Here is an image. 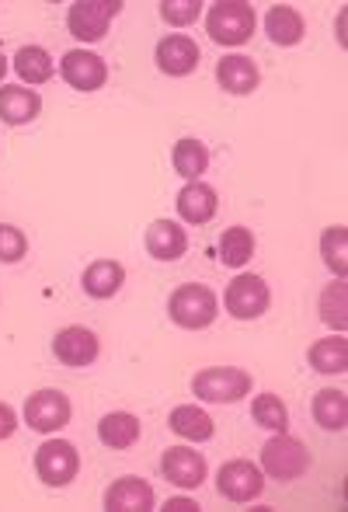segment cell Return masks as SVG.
Returning <instances> with one entry per match:
<instances>
[{"label": "cell", "mask_w": 348, "mask_h": 512, "mask_svg": "<svg viewBox=\"0 0 348 512\" xmlns=\"http://www.w3.org/2000/svg\"><path fill=\"white\" fill-rule=\"evenodd\" d=\"M251 415H255V422L261 429H272V432H286V425H289V411L282 405V398H275V394H261V398H255Z\"/></svg>", "instance_id": "obj_29"}, {"label": "cell", "mask_w": 348, "mask_h": 512, "mask_svg": "<svg viewBox=\"0 0 348 512\" xmlns=\"http://www.w3.org/2000/svg\"><path fill=\"white\" fill-rule=\"evenodd\" d=\"M216 81H220V88L230 91V95H251V91L258 88L261 74L251 56L234 53V56H223V60L216 63Z\"/></svg>", "instance_id": "obj_16"}, {"label": "cell", "mask_w": 348, "mask_h": 512, "mask_svg": "<svg viewBox=\"0 0 348 512\" xmlns=\"http://www.w3.org/2000/svg\"><path fill=\"white\" fill-rule=\"evenodd\" d=\"M216 310H220V304H216V293L209 290V286H202V283L178 286V290L171 293V300H168L171 321L178 324V328H185V331L209 328V324L216 321Z\"/></svg>", "instance_id": "obj_2"}, {"label": "cell", "mask_w": 348, "mask_h": 512, "mask_svg": "<svg viewBox=\"0 0 348 512\" xmlns=\"http://www.w3.org/2000/svg\"><path fill=\"white\" fill-rule=\"evenodd\" d=\"M171 164H174V171L185 178V182H199V175H206V168H209L206 143L195 140V136L178 140V143H174V150H171Z\"/></svg>", "instance_id": "obj_22"}, {"label": "cell", "mask_w": 348, "mask_h": 512, "mask_svg": "<svg viewBox=\"0 0 348 512\" xmlns=\"http://www.w3.org/2000/svg\"><path fill=\"white\" fill-rule=\"evenodd\" d=\"M157 67L168 77H188L199 67V46L188 35H164L157 42Z\"/></svg>", "instance_id": "obj_13"}, {"label": "cell", "mask_w": 348, "mask_h": 512, "mask_svg": "<svg viewBox=\"0 0 348 512\" xmlns=\"http://www.w3.org/2000/svg\"><path fill=\"white\" fill-rule=\"evenodd\" d=\"M178 216L185 223H209L216 216V209H220V196H216V189L213 185H206V182H188L185 189L178 192Z\"/></svg>", "instance_id": "obj_14"}, {"label": "cell", "mask_w": 348, "mask_h": 512, "mask_svg": "<svg viewBox=\"0 0 348 512\" xmlns=\"http://www.w3.org/2000/svg\"><path fill=\"white\" fill-rule=\"evenodd\" d=\"M314 422L328 432H342L348 422V401L345 391H335V387H324L314 398Z\"/></svg>", "instance_id": "obj_26"}, {"label": "cell", "mask_w": 348, "mask_h": 512, "mask_svg": "<svg viewBox=\"0 0 348 512\" xmlns=\"http://www.w3.org/2000/svg\"><path fill=\"white\" fill-rule=\"evenodd\" d=\"M206 457L195 450H188V446H168L161 457V474L171 481L174 488H185V492H192V488H199L202 481H206Z\"/></svg>", "instance_id": "obj_11"}, {"label": "cell", "mask_w": 348, "mask_h": 512, "mask_svg": "<svg viewBox=\"0 0 348 512\" xmlns=\"http://www.w3.org/2000/svg\"><path fill=\"white\" fill-rule=\"evenodd\" d=\"M168 512H192V509H199L192 499H168V506H164Z\"/></svg>", "instance_id": "obj_34"}, {"label": "cell", "mask_w": 348, "mask_h": 512, "mask_svg": "<svg viewBox=\"0 0 348 512\" xmlns=\"http://www.w3.org/2000/svg\"><path fill=\"white\" fill-rule=\"evenodd\" d=\"M122 11V0H77L67 11V28L74 39L81 42H98L105 39L112 18Z\"/></svg>", "instance_id": "obj_6"}, {"label": "cell", "mask_w": 348, "mask_h": 512, "mask_svg": "<svg viewBox=\"0 0 348 512\" xmlns=\"http://www.w3.org/2000/svg\"><path fill=\"white\" fill-rule=\"evenodd\" d=\"M255 7L244 0H220L209 7L206 14V32L220 46H244L255 35Z\"/></svg>", "instance_id": "obj_1"}, {"label": "cell", "mask_w": 348, "mask_h": 512, "mask_svg": "<svg viewBox=\"0 0 348 512\" xmlns=\"http://www.w3.org/2000/svg\"><path fill=\"white\" fill-rule=\"evenodd\" d=\"M223 304H227V310L237 321H258L268 310V304H272V297H268L265 279L251 276V272H241V276H234V283L227 286Z\"/></svg>", "instance_id": "obj_8"}, {"label": "cell", "mask_w": 348, "mask_h": 512, "mask_svg": "<svg viewBox=\"0 0 348 512\" xmlns=\"http://www.w3.org/2000/svg\"><path fill=\"white\" fill-rule=\"evenodd\" d=\"M171 429L178 432L181 439H188V443H206V439H213L216 425L202 408L181 405V408L171 411Z\"/></svg>", "instance_id": "obj_24"}, {"label": "cell", "mask_w": 348, "mask_h": 512, "mask_svg": "<svg viewBox=\"0 0 348 512\" xmlns=\"http://www.w3.org/2000/svg\"><path fill=\"white\" fill-rule=\"evenodd\" d=\"M98 349V335L91 328H81V324H70V328L56 331L53 338V356L63 366H91L98 359Z\"/></svg>", "instance_id": "obj_12"}, {"label": "cell", "mask_w": 348, "mask_h": 512, "mask_svg": "<svg viewBox=\"0 0 348 512\" xmlns=\"http://www.w3.org/2000/svg\"><path fill=\"white\" fill-rule=\"evenodd\" d=\"M11 63H14V70H18V77L25 84H46L49 77L56 74L53 56H49L42 46H21L18 53H14Z\"/></svg>", "instance_id": "obj_23"}, {"label": "cell", "mask_w": 348, "mask_h": 512, "mask_svg": "<svg viewBox=\"0 0 348 512\" xmlns=\"http://www.w3.org/2000/svg\"><path fill=\"white\" fill-rule=\"evenodd\" d=\"M14 429H18V415H14L11 405H4V401H0V439H11Z\"/></svg>", "instance_id": "obj_33"}, {"label": "cell", "mask_w": 348, "mask_h": 512, "mask_svg": "<svg viewBox=\"0 0 348 512\" xmlns=\"http://www.w3.org/2000/svg\"><path fill=\"white\" fill-rule=\"evenodd\" d=\"M255 255V234L248 227H230L220 237V262L230 269H244Z\"/></svg>", "instance_id": "obj_27"}, {"label": "cell", "mask_w": 348, "mask_h": 512, "mask_svg": "<svg viewBox=\"0 0 348 512\" xmlns=\"http://www.w3.org/2000/svg\"><path fill=\"white\" fill-rule=\"evenodd\" d=\"M105 509L112 512H147L154 509V488L143 478H119L112 488L105 492Z\"/></svg>", "instance_id": "obj_15"}, {"label": "cell", "mask_w": 348, "mask_h": 512, "mask_svg": "<svg viewBox=\"0 0 348 512\" xmlns=\"http://www.w3.org/2000/svg\"><path fill=\"white\" fill-rule=\"evenodd\" d=\"M98 439L108 450H129L140 439V418L129 411H112L98 422Z\"/></svg>", "instance_id": "obj_21"}, {"label": "cell", "mask_w": 348, "mask_h": 512, "mask_svg": "<svg viewBox=\"0 0 348 512\" xmlns=\"http://www.w3.org/2000/svg\"><path fill=\"white\" fill-rule=\"evenodd\" d=\"M216 492H220L223 499L244 506V502L258 499V495L265 492V474H261V467L251 464V460H230V464H223L220 474H216Z\"/></svg>", "instance_id": "obj_7"}, {"label": "cell", "mask_w": 348, "mask_h": 512, "mask_svg": "<svg viewBox=\"0 0 348 512\" xmlns=\"http://www.w3.org/2000/svg\"><path fill=\"white\" fill-rule=\"evenodd\" d=\"M307 467H310V450L303 439L279 432V436L261 446V474H268V478L296 481L307 474Z\"/></svg>", "instance_id": "obj_3"}, {"label": "cell", "mask_w": 348, "mask_h": 512, "mask_svg": "<svg viewBox=\"0 0 348 512\" xmlns=\"http://www.w3.org/2000/svg\"><path fill=\"white\" fill-rule=\"evenodd\" d=\"M345 300H348V290H345V279L331 283L328 290L321 293V321L335 331H345L348 328V310H345Z\"/></svg>", "instance_id": "obj_28"}, {"label": "cell", "mask_w": 348, "mask_h": 512, "mask_svg": "<svg viewBox=\"0 0 348 512\" xmlns=\"http://www.w3.org/2000/svg\"><path fill=\"white\" fill-rule=\"evenodd\" d=\"M28 251V237L25 230L11 227V223H0V262H21Z\"/></svg>", "instance_id": "obj_31"}, {"label": "cell", "mask_w": 348, "mask_h": 512, "mask_svg": "<svg viewBox=\"0 0 348 512\" xmlns=\"http://www.w3.org/2000/svg\"><path fill=\"white\" fill-rule=\"evenodd\" d=\"M35 471H39V478L46 481L49 488H63L81 471V453H77V446L67 443V439H46V443L35 450Z\"/></svg>", "instance_id": "obj_5"}, {"label": "cell", "mask_w": 348, "mask_h": 512, "mask_svg": "<svg viewBox=\"0 0 348 512\" xmlns=\"http://www.w3.org/2000/svg\"><path fill=\"white\" fill-rule=\"evenodd\" d=\"M202 14V0H164L161 4V18L168 25H192L195 18Z\"/></svg>", "instance_id": "obj_32"}, {"label": "cell", "mask_w": 348, "mask_h": 512, "mask_svg": "<svg viewBox=\"0 0 348 512\" xmlns=\"http://www.w3.org/2000/svg\"><path fill=\"white\" fill-rule=\"evenodd\" d=\"M265 32L275 46H296V42L307 35V21H303V14L296 11V7L275 4V7H268V14H265Z\"/></svg>", "instance_id": "obj_20"}, {"label": "cell", "mask_w": 348, "mask_h": 512, "mask_svg": "<svg viewBox=\"0 0 348 512\" xmlns=\"http://www.w3.org/2000/svg\"><path fill=\"white\" fill-rule=\"evenodd\" d=\"M310 366H314L317 373H345L348 370V342H345L342 331L310 345Z\"/></svg>", "instance_id": "obj_25"}, {"label": "cell", "mask_w": 348, "mask_h": 512, "mask_svg": "<svg viewBox=\"0 0 348 512\" xmlns=\"http://www.w3.org/2000/svg\"><path fill=\"white\" fill-rule=\"evenodd\" d=\"M7 63H11V60H7V56L0 53V81H4V77H7Z\"/></svg>", "instance_id": "obj_35"}, {"label": "cell", "mask_w": 348, "mask_h": 512, "mask_svg": "<svg viewBox=\"0 0 348 512\" xmlns=\"http://www.w3.org/2000/svg\"><path fill=\"white\" fill-rule=\"evenodd\" d=\"M345 244H348L345 227H328V230H324V237H321V255H324V262H328V269L335 272L338 279H345V272H348Z\"/></svg>", "instance_id": "obj_30"}, {"label": "cell", "mask_w": 348, "mask_h": 512, "mask_svg": "<svg viewBox=\"0 0 348 512\" xmlns=\"http://www.w3.org/2000/svg\"><path fill=\"white\" fill-rule=\"evenodd\" d=\"M60 74L74 91H101L108 81L105 60H101L98 53H87V49H70V53H63Z\"/></svg>", "instance_id": "obj_10"}, {"label": "cell", "mask_w": 348, "mask_h": 512, "mask_svg": "<svg viewBox=\"0 0 348 512\" xmlns=\"http://www.w3.org/2000/svg\"><path fill=\"white\" fill-rule=\"evenodd\" d=\"M84 293L94 300H112L115 293L122 290V283H126V269H122L119 262H112V258H98V262H91L84 269Z\"/></svg>", "instance_id": "obj_19"}, {"label": "cell", "mask_w": 348, "mask_h": 512, "mask_svg": "<svg viewBox=\"0 0 348 512\" xmlns=\"http://www.w3.org/2000/svg\"><path fill=\"white\" fill-rule=\"evenodd\" d=\"M74 408H70V398L56 387H46V391H35L32 398L25 401V422L32 425L35 432H60L63 425L70 422Z\"/></svg>", "instance_id": "obj_9"}, {"label": "cell", "mask_w": 348, "mask_h": 512, "mask_svg": "<svg viewBox=\"0 0 348 512\" xmlns=\"http://www.w3.org/2000/svg\"><path fill=\"white\" fill-rule=\"evenodd\" d=\"M192 391L195 398L213 401V405H234L251 394V373L237 370V366H209V370L195 373Z\"/></svg>", "instance_id": "obj_4"}, {"label": "cell", "mask_w": 348, "mask_h": 512, "mask_svg": "<svg viewBox=\"0 0 348 512\" xmlns=\"http://www.w3.org/2000/svg\"><path fill=\"white\" fill-rule=\"evenodd\" d=\"M39 112H42L39 91H28L21 84H4L0 88V119L7 126H25V122L39 119Z\"/></svg>", "instance_id": "obj_17"}, {"label": "cell", "mask_w": 348, "mask_h": 512, "mask_svg": "<svg viewBox=\"0 0 348 512\" xmlns=\"http://www.w3.org/2000/svg\"><path fill=\"white\" fill-rule=\"evenodd\" d=\"M147 251L157 262H178L188 251V234L174 220H154L147 230Z\"/></svg>", "instance_id": "obj_18"}]
</instances>
